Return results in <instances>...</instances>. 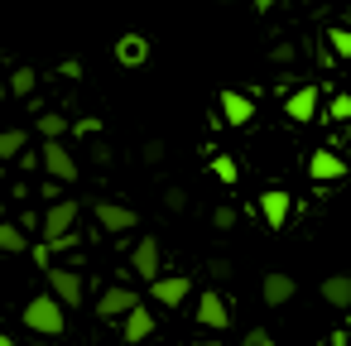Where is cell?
<instances>
[{
    "label": "cell",
    "mask_w": 351,
    "mask_h": 346,
    "mask_svg": "<svg viewBox=\"0 0 351 346\" xmlns=\"http://www.w3.org/2000/svg\"><path fill=\"white\" fill-rule=\"evenodd\" d=\"M39 164H44V173H49L53 183H73V178H77V154H73L63 140H44Z\"/></svg>",
    "instance_id": "cell-2"
},
{
    "label": "cell",
    "mask_w": 351,
    "mask_h": 346,
    "mask_svg": "<svg viewBox=\"0 0 351 346\" xmlns=\"http://www.w3.org/2000/svg\"><path fill=\"white\" fill-rule=\"evenodd\" d=\"M145 159H149V164H159V159H164V145H159V140H154V145H145Z\"/></svg>",
    "instance_id": "cell-28"
},
{
    "label": "cell",
    "mask_w": 351,
    "mask_h": 346,
    "mask_svg": "<svg viewBox=\"0 0 351 346\" xmlns=\"http://www.w3.org/2000/svg\"><path fill=\"white\" fill-rule=\"evenodd\" d=\"M73 231H77V202H73V197H58V202L44 212V240L58 245V240L73 236Z\"/></svg>",
    "instance_id": "cell-3"
},
{
    "label": "cell",
    "mask_w": 351,
    "mask_h": 346,
    "mask_svg": "<svg viewBox=\"0 0 351 346\" xmlns=\"http://www.w3.org/2000/svg\"><path fill=\"white\" fill-rule=\"evenodd\" d=\"M284 111H289V121H313V116H317V87H298V92L284 101Z\"/></svg>",
    "instance_id": "cell-16"
},
{
    "label": "cell",
    "mask_w": 351,
    "mask_h": 346,
    "mask_svg": "<svg viewBox=\"0 0 351 346\" xmlns=\"http://www.w3.org/2000/svg\"><path fill=\"white\" fill-rule=\"evenodd\" d=\"M49 293L63 308H77L82 303V274L77 269H63V264H49Z\"/></svg>",
    "instance_id": "cell-4"
},
{
    "label": "cell",
    "mask_w": 351,
    "mask_h": 346,
    "mask_svg": "<svg viewBox=\"0 0 351 346\" xmlns=\"http://www.w3.org/2000/svg\"><path fill=\"white\" fill-rule=\"evenodd\" d=\"M221 121L226 125H250L255 121V101L245 92H221Z\"/></svg>",
    "instance_id": "cell-11"
},
{
    "label": "cell",
    "mask_w": 351,
    "mask_h": 346,
    "mask_svg": "<svg viewBox=\"0 0 351 346\" xmlns=\"http://www.w3.org/2000/svg\"><path fill=\"white\" fill-rule=\"evenodd\" d=\"M245 346H269V336H265V332H260V327H255V332H250V336H245Z\"/></svg>",
    "instance_id": "cell-29"
},
{
    "label": "cell",
    "mask_w": 351,
    "mask_h": 346,
    "mask_svg": "<svg viewBox=\"0 0 351 346\" xmlns=\"http://www.w3.org/2000/svg\"><path fill=\"white\" fill-rule=\"evenodd\" d=\"M34 82H39V77H34V68H15L10 92H15V97H29V92H34Z\"/></svg>",
    "instance_id": "cell-21"
},
{
    "label": "cell",
    "mask_w": 351,
    "mask_h": 346,
    "mask_svg": "<svg viewBox=\"0 0 351 346\" xmlns=\"http://www.w3.org/2000/svg\"><path fill=\"white\" fill-rule=\"evenodd\" d=\"M308 178H317V183H337V178H346V159H337L332 149H317V154L308 159Z\"/></svg>",
    "instance_id": "cell-12"
},
{
    "label": "cell",
    "mask_w": 351,
    "mask_h": 346,
    "mask_svg": "<svg viewBox=\"0 0 351 346\" xmlns=\"http://www.w3.org/2000/svg\"><path fill=\"white\" fill-rule=\"evenodd\" d=\"M212 226H217V231H231V226H236V212H231V207H217V212H212Z\"/></svg>",
    "instance_id": "cell-25"
},
{
    "label": "cell",
    "mask_w": 351,
    "mask_h": 346,
    "mask_svg": "<svg viewBox=\"0 0 351 346\" xmlns=\"http://www.w3.org/2000/svg\"><path fill=\"white\" fill-rule=\"evenodd\" d=\"M193 346H221V341H193Z\"/></svg>",
    "instance_id": "cell-31"
},
{
    "label": "cell",
    "mask_w": 351,
    "mask_h": 346,
    "mask_svg": "<svg viewBox=\"0 0 351 346\" xmlns=\"http://www.w3.org/2000/svg\"><path fill=\"white\" fill-rule=\"evenodd\" d=\"M130 308H140V293L125 288V284H111V288L97 298V317H101V322H116V317H125Z\"/></svg>",
    "instance_id": "cell-5"
},
{
    "label": "cell",
    "mask_w": 351,
    "mask_h": 346,
    "mask_svg": "<svg viewBox=\"0 0 351 346\" xmlns=\"http://www.w3.org/2000/svg\"><path fill=\"white\" fill-rule=\"evenodd\" d=\"M149 58V39L145 34H125V39H116V63L121 68H140Z\"/></svg>",
    "instance_id": "cell-15"
},
{
    "label": "cell",
    "mask_w": 351,
    "mask_h": 346,
    "mask_svg": "<svg viewBox=\"0 0 351 346\" xmlns=\"http://www.w3.org/2000/svg\"><path fill=\"white\" fill-rule=\"evenodd\" d=\"M327 39H332V49H337L341 58H351V29H332Z\"/></svg>",
    "instance_id": "cell-23"
},
{
    "label": "cell",
    "mask_w": 351,
    "mask_h": 346,
    "mask_svg": "<svg viewBox=\"0 0 351 346\" xmlns=\"http://www.w3.org/2000/svg\"><path fill=\"white\" fill-rule=\"evenodd\" d=\"M193 317H197L202 327H212V332H226V327H231V308H226V298L212 293V288L197 293V312H193Z\"/></svg>",
    "instance_id": "cell-6"
},
{
    "label": "cell",
    "mask_w": 351,
    "mask_h": 346,
    "mask_svg": "<svg viewBox=\"0 0 351 346\" xmlns=\"http://www.w3.org/2000/svg\"><path fill=\"white\" fill-rule=\"evenodd\" d=\"M130 274L159 279V240H154V236H140V245L130 250Z\"/></svg>",
    "instance_id": "cell-7"
},
{
    "label": "cell",
    "mask_w": 351,
    "mask_h": 346,
    "mask_svg": "<svg viewBox=\"0 0 351 346\" xmlns=\"http://www.w3.org/2000/svg\"><path fill=\"white\" fill-rule=\"evenodd\" d=\"M289 212H293V197H289L284 188H269V193H260V217H265L274 231L289 221Z\"/></svg>",
    "instance_id": "cell-9"
},
{
    "label": "cell",
    "mask_w": 351,
    "mask_h": 346,
    "mask_svg": "<svg viewBox=\"0 0 351 346\" xmlns=\"http://www.w3.org/2000/svg\"><path fill=\"white\" fill-rule=\"evenodd\" d=\"M212 173H217L221 183H236V178H241V169H236V159H226V154H217V159H212Z\"/></svg>",
    "instance_id": "cell-22"
},
{
    "label": "cell",
    "mask_w": 351,
    "mask_h": 346,
    "mask_svg": "<svg viewBox=\"0 0 351 346\" xmlns=\"http://www.w3.org/2000/svg\"><path fill=\"white\" fill-rule=\"evenodd\" d=\"M97 221H101V231H130L140 217H135V207H121V202H97Z\"/></svg>",
    "instance_id": "cell-13"
},
{
    "label": "cell",
    "mask_w": 351,
    "mask_h": 346,
    "mask_svg": "<svg viewBox=\"0 0 351 346\" xmlns=\"http://www.w3.org/2000/svg\"><path fill=\"white\" fill-rule=\"evenodd\" d=\"M121 336H125L130 346H135V341H149V336H154V312H149L145 303H140V308H130V312L121 317Z\"/></svg>",
    "instance_id": "cell-10"
},
{
    "label": "cell",
    "mask_w": 351,
    "mask_h": 346,
    "mask_svg": "<svg viewBox=\"0 0 351 346\" xmlns=\"http://www.w3.org/2000/svg\"><path fill=\"white\" fill-rule=\"evenodd\" d=\"M293 293H298L293 274H279V269H274V274H265V284H260V298H265L269 308H284V303H289Z\"/></svg>",
    "instance_id": "cell-14"
},
{
    "label": "cell",
    "mask_w": 351,
    "mask_h": 346,
    "mask_svg": "<svg viewBox=\"0 0 351 346\" xmlns=\"http://www.w3.org/2000/svg\"><path fill=\"white\" fill-rule=\"evenodd\" d=\"M317 293H322V303H332V308H351V274H327Z\"/></svg>",
    "instance_id": "cell-17"
},
{
    "label": "cell",
    "mask_w": 351,
    "mask_h": 346,
    "mask_svg": "<svg viewBox=\"0 0 351 346\" xmlns=\"http://www.w3.org/2000/svg\"><path fill=\"white\" fill-rule=\"evenodd\" d=\"M0 250H5V255H25V250H29L25 226H15V221H0Z\"/></svg>",
    "instance_id": "cell-18"
},
{
    "label": "cell",
    "mask_w": 351,
    "mask_h": 346,
    "mask_svg": "<svg viewBox=\"0 0 351 346\" xmlns=\"http://www.w3.org/2000/svg\"><path fill=\"white\" fill-rule=\"evenodd\" d=\"M0 346H15V341H10V336H5V332H0Z\"/></svg>",
    "instance_id": "cell-30"
},
{
    "label": "cell",
    "mask_w": 351,
    "mask_h": 346,
    "mask_svg": "<svg viewBox=\"0 0 351 346\" xmlns=\"http://www.w3.org/2000/svg\"><path fill=\"white\" fill-rule=\"evenodd\" d=\"M332 116H337V121H351V97H337V101H332Z\"/></svg>",
    "instance_id": "cell-27"
},
{
    "label": "cell",
    "mask_w": 351,
    "mask_h": 346,
    "mask_svg": "<svg viewBox=\"0 0 351 346\" xmlns=\"http://www.w3.org/2000/svg\"><path fill=\"white\" fill-rule=\"evenodd\" d=\"M20 317H25V327H29V332H39V336H63V327H68V308H63L53 293L29 298Z\"/></svg>",
    "instance_id": "cell-1"
},
{
    "label": "cell",
    "mask_w": 351,
    "mask_h": 346,
    "mask_svg": "<svg viewBox=\"0 0 351 346\" xmlns=\"http://www.w3.org/2000/svg\"><path fill=\"white\" fill-rule=\"evenodd\" d=\"M149 284H154V303H164V308H178L193 293V279L188 274H164V279H149Z\"/></svg>",
    "instance_id": "cell-8"
},
{
    "label": "cell",
    "mask_w": 351,
    "mask_h": 346,
    "mask_svg": "<svg viewBox=\"0 0 351 346\" xmlns=\"http://www.w3.org/2000/svg\"><path fill=\"white\" fill-rule=\"evenodd\" d=\"M25 145H29V135H25V130H0V164H5V159H20V154H25Z\"/></svg>",
    "instance_id": "cell-19"
},
{
    "label": "cell",
    "mask_w": 351,
    "mask_h": 346,
    "mask_svg": "<svg viewBox=\"0 0 351 346\" xmlns=\"http://www.w3.org/2000/svg\"><path fill=\"white\" fill-rule=\"evenodd\" d=\"M63 130H68V121H63L58 111H44V116H39V135H44V140H63Z\"/></svg>",
    "instance_id": "cell-20"
},
{
    "label": "cell",
    "mask_w": 351,
    "mask_h": 346,
    "mask_svg": "<svg viewBox=\"0 0 351 346\" xmlns=\"http://www.w3.org/2000/svg\"><path fill=\"white\" fill-rule=\"evenodd\" d=\"M164 207H169V212H183V207H188V193H183V188H169V193H164Z\"/></svg>",
    "instance_id": "cell-24"
},
{
    "label": "cell",
    "mask_w": 351,
    "mask_h": 346,
    "mask_svg": "<svg viewBox=\"0 0 351 346\" xmlns=\"http://www.w3.org/2000/svg\"><path fill=\"white\" fill-rule=\"evenodd\" d=\"M29 255H34V264H44V269H49V260H53V245H49V240H44V245H34V250H29Z\"/></svg>",
    "instance_id": "cell-26"
}]
</instances>
